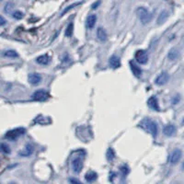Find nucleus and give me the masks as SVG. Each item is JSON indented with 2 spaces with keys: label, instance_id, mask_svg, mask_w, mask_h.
<instances>
[{
  "label": "nucleus",
  "instance_id": "10",
  "mask_svg": "<svg viewBox=\"0 0 184 184\" xmlns=\"http://www.w3.org/2000/svg\"><path fill=\"white\" fill-rule=\"evenodd\" d=\"M28 80L31 85H38L41 81V76L38 73H30L28 77Z\"/></svg>",
  "mask_w": 184,
  "mask_h": 184
},
{
  "label": "nucleus",
  "instance_id": "13",
  "mask_svg": "<svg viewBox=\"0 0 184 184\" xmlns=\"http://www.w3.org/2000/svg\"><path fill=\"white\" fill-rule=\"evenodd\" d=\"M109 64L112 66V68H119L121 66V60L118 56L116 55H112L111 58H110V61H109Z\"/></svg>",
  "mask_w": 184,
  "mask_h": 184
},
{
  "label": "nucleus",
  "instance_id": "6",
  "mask_svg": "<svg viewBox=\"0 0 184 184\" xmlns=\"http://www.w3.org/2000/svg\"><path fill=\"white\" fill-rule=\"evenodd\" d=\"M182 156V152L180 149H175L174 151L171 153L170 156V163L172 165L177 164L181 158Z\"/></svg>",
  "mask_w": 184,
  "mask_h": 184
},
{
  "label": "nucleus",
  "instance_id": "5",
  "mask_svg": "<svg viewBox=\"0 0 184 184\" xmlns=\"http://www.w3.org/2000/svg\"><path fill=\"white\" fill-rule=\"evenodd\" d=\"M146 122V127H147V130L153 135V137L156 138V135H157V133H158V127H157L156 122H155L154 121H150V120H147Z\"/></svg>",
  "mask_w": 184,
  "mask_h": 184
},
{
  "label": "nucleus",
  "instance_id": "1",
  "mask_svg": "<svg viewBox=\"0 0 184 184\" xmlns=\"http://www.w3.org/2000/svg\"><path fill=\"white\" fill-rule=\"evenodd\" d=\"M136 15L137 17L139 18L140 21L143 23L144 25L149 23L150 21H151L152 20V15L151 13H150L146 7H137L136 9Z\"/></svg>",
  "mask_w": 184,
  "mask_h": 184
},
{
  "label": "nucleus",
  "instance_id": "35",
  "mask_svg": "<svg viewBox=\"0 0 184 184\" xmlns=\"http://www.w3.org/2000/svg\"><path fill=\"white\" fill-rule=\"evenodd\" d=\"M183 39H184V38H183Z\"/></svg>",
  "mask_w": 184,
  "mask_h": 184
},
{
  "label": "nucleus",
  "instance_id": "28",
  "mask_svg": "<svg viewBox=\"0 0 184 184\" xmlns=\"http://www.w3.org/2000/svg\"><path fill=\"white\" fill-rule=\"evenodd\" d=\"M121 172L123 174V175H127L129 173V169L127 168L126 166H123L121 168Z\"/></svg>",
  "mask_w": 184,
  "mask_h": 184
},
{
  "label": "nucleus",
  "instance_id": "11",
  "mask_svg": "<svg viewBox=\"0 0 184 184\" xmlns=\"http://www.w3.org/2000/svg\"><path fill=\"white\" fill-rule=\"evenodd\" d=\"M176 133V127L173 124H167L163 128V133L166 136H172Z\"/></svg>",
  "mask_w": 184,
  "mask_h": 184
},
{
  "label": "nucleus",
  "instance_id": "15",
  "mask_svg": "<svg viewBox=\"0 0 184 184\" xmlns=\"http://www.w3.org/2000/svg\"><path fill=\"white\" fill-rule=\"evenodd\" d=\"M97 179H98V174L95 171H93V170H90V171L87 172L86 175H85L86 181L89 182V183L90 182H94Z\"/></svg>",
  "mask_w": 184,
  "mask_h": 184
},
{
  "label": "nucleus",
  "instance_id": "9",
  "mask_svg": "<svg viewBox=\"0 0 184 184\" xmlns=\"http://www.w3.org/2000/svg\"><path fill=\"white\" fill-rule=\"evenodd\" d=\"M169 79H170V75L167 72H162L161 74H159V76L156 78L155 83L158 86H162V85H165L166 83L169 81Z\"/></svg>",
  "mask_w": 184,
  "mask_h": 184
},
{
  "label": "nucleus",
  "instance_id": "23",
  "mask_svg": "<svg viewBox=\"0 0 184 184\" xmlns=\"http://www.w3.org/2000/svg\"><path fill=\"white\" fill-rule=\"evenodd\" d=\"M3 55L5 57H9V58H17L19 56L18 53H17L15 50H7V51L4 52Z\"/></svg>",
  "mask_w": 184,
  "mask_h": 184
},
{
  "label": "nucleus",
  "instance_id": "24",
  "mask_svg": "<svg viewBox=\"0 0 184 184\" xmlns=\"http://www.w3.org/2000/svg\"><path fill=\"white\" fill-rule=\"evenodd\" d=\"M0 151H1L3 154L8 155V154L10 153V148H9V146H8L7 144L3 143V144L0 145Z\"/></svg>",
  "mask_w": 184,
  "mask_h": 184
},
{
  "label": "nucleus",
  "instance_id": "7",
  "mask_svg": "<svg viewBox=\"0 0 184 184\" xmlns=\"http://www.w3.org/2000/svg\"><path fill=\"white\" fill-rule=\"evenodd\" d=\"M72 169L76 173L81 172L83 169V160L81 157H76L72 161Z\"/></svg>",
  "mask_w": 184,
  "mask_h": 184
},
{
  "label": "nucleus",
  "instance_id": "27",
  "mask_svg": "<svg viewBox=\"0 0 184 184\" xmlns=\"http://www.w3.org/2000/svg\"><path fill=\"white\" fill-rule=\"evenodd\" d=\"M12 8H13V4L12 3H7L5 7V12H7V13L11 12Z\"/></svg>",
  "mask_w": 184,
  "mask_h": 184
},
{
  "label": "nucleus",
  "instance_id": "29",
  "mask_svg": "<svg viewBox=\"0 0 184 184\" xmlns=\"http://www.w3.org/2000/svg\"><path fill=\"white\" fill-rule=\"evenodd\" d=\"M180 95H176V96H174V98L172 99V103L173 104H177V103L180 102Z\"/></svg>",
  "mask_w": 184,
  "mask_h": 184
},
{
  "label": "nucleus",
  "instance_id": "20",
  "mask_svg": "<svg viewBox=\"0 0 184 184\" xmlns=\"http://www.w3.org/2000/svg\"><path fill=\"white\" fill-rule=\"evenodd\" d=\"M130 66H131V70L133 72V74L135 75V77L136 78H140L141 77V75H142V70L141 68L139 67L138 65H136L135 64H133V63H130Z\"/></svg>",
  "mask_w": 184,
  "mask_h": 184
},
{
  "label": "nucleus",
  "instance_id": "32",
  "mask_svg": "<svg viewBox=\"0 0 184 184\" xmlns=\"http://www.w3.org/2000/svg\"><path fill=\"white\" fill-rule=\"evenodd\" d=\"M69 182H71V183H78V184L80 183L79 180H76V179H72V178L69 179Z\"/></svg>",
  "mask_w": 184,
  "mask_h": 184
},
{
  "label": "nucleus",
  "instance_id": "21",
  "mask_svg": "<svg viewBox=\"0 0 184 184\" xmlns=\"http://www.w3.org/2000/svg\"><path fill=\"white\" fill-rule=\"evenodd\" d=\"M106 157L108 161H112L115 158V152L112 147H109L106 152Z\"/></svg>",
  "mask_w": 184,
  "mask_h": 184
},
{
  "label": "nucleus",
  "instance_id": "16",
  "mask_svg": "<svg viewBox=\"0 0 184 184\" xmlns=\"http://www.w3.org/2000/svg\"><path fill=\"white\" fill-rule=\"evenodd\" d=\"M50 56L48 54H43V55H40L39 57H37L36 59V62L40 64H43V65H46L50 63Z\"/></svg>",
  "mask_w": 184,
  "mask_h": 184
},
{
  "label": "nucleus",
  "instance_id": "25",
  "mask_svg": "<svg viewBox=\"0 0 184 184\" xmlns=\"http://www.w3.org/2000/svg\"><path fill=\"white\" fill-rule=\"evenodd\" d=\"M80 4H82V2H77V3H74V4H72V5H70V6H68L67 7H65L64 9V11L62 12V14H61V16H63V15H64L66 12H68L69 10H71V9H73L74 7H78V6H79Z\"/></svg>",
  "mask_w": 184,
  "mask_h": 184
},
{
  "label": "nucleus",
  "instance_id": "2",
  "mask_svg": "<svg viewBox=\"0 0 184 184\" xmlns=\"http://www.w3.org/2000/svg\"><path fill=\"white\" fill-rule=\"evenodd\" d=\"M26 133V129L25 128H22V127H19V128H15L13 130H10L8 131L5 137L7 139V140H10V141H15L17 140L19 137H20L21 135H23L24 133Z\"/></svg>",
  "mask_w": 184,
  "mask_h": 184
},
{
  "label": "nucleus",
  "instance_id": "26",
  "mask_svg": "<svg viewBox=\"0 0 184 184\" xmlns=\"http://www.w3.org/2000/svg\"><path fill=\"white\" fill-rule=\"evenodd\" d=\"M12 17L15 19V20H21L23 18V13L21 11H15L13 12L12 14Z\"/></svg>",
  "mask_w": 184,
  "mask_h": 184
},
{
  "label": "nucleus",
  "instance_id": "33",
  "mask_svg": "<svg viewBox=\"0 0 184 184\" xmlns=\"http://www.w3.org/2000/svg\"><path fill=\"white\" fill-rule=\"evenodd\" d=\"M181 169L184 170V161H183V162H182V164H181Z\"/></svg>",
  "mask_w": 184,
  "mask_h": 184
},
{
  "label": "nucleus",
  "instance_id": "3",
  "mask_svg": "<svg viewBox=\"0 0 184 184\" xmlns=\"http://www.w3.org/2000/svg\"><path fill=\"white\" fill-rule=\"evenodd\" d=\"M135 57L136 62L141 64H145L148 61V55L145 50H138V51H136Z\"/></svg>",
  "mask_w": 184,
  "mask_h": 184
},
{
  "label": "nucleus",
  "instance_id": "12",
  "mask_svg": "<svg viewBox=\"0 0 184 184\" xmlns=\"http://www.w3.org/2000/svg\"><path fill=\"white\" fill-rule=\"evenodd\" d=\"M96 22H97V16L95 14H92V15L88 17L87 21H86V26H87L88 29L91 30V29H93L95 27Z\"/></svg>",
  "mask_w": 184,
  "mask_h": 184
},
{
  "label": "nucleus",
  "instance_id": "30",
  "mask_svg": "<svg viewBox=\"0 0 184 184\" xmlns=\"http://www.w3.org/2000/svg\"><path fill=\"white\" fill-rule=\"evenodd\" d=\"M7 23V20L3 18L2 16H0V26H3V25H5Z\"/></svg>",
  "mask_w": 184,
  "mask_h": 184
},
{
  "label": "nucleus",
  "instance_id": "34",
  "mask_svg": "<svg viewBox=\"0 0 184 184\" xmlns=\"http://www.w3.org/2000/svg\"><path fill=\"white\" fill-rule=\"evenodd\" d=\"M183 124H184V120H183Z\"/></svg>",
  "mask_w": 184,
  "mask_h": 184
},
{
  "label": "nucleus",
  "instance_id": "18",
  "mask_svg": "<svg viewBox=\"0 0 184 184\" xmlns=\"http://www.w3.org/2000/svg\"><path fill=\"white\" fill-rule=\"evenodd\" d=\"M97 37H98V39L100 41H105L106 39H107V32H106V30L103 28H101V27L98 28V30H97Z\"/></svg>",
  "mask_w": 184,
  "mask_h": 184
},
{
  "label": "nucleus",
  "instance_id": "19",
  "mask_svg": "<svg viewBox=\"0 0 184 184\" xmlns=\"http://www.w3.org/2000/svg\"><path fill=\"white\" fill-rule=\"evenodd\" d=\"M168 17H169V13L167 12L166 10L161 11V12L159 13V15H158V17H157V20H156L157 25H162V24L167 20V19H168Z\"/></svg>",
  "mask_w": 184,
  "mask_h": 184
},
{
  "label": "nucleus",
  "instance_id": "22",
  "mask_svg": "<svg viewBox=\"0 0 184 184\" xmlns=\"http://www.w3.org/2000/svg\"><path fill=\"white\" fill-rule=\"evenodd\" d=\"M73 33H74V23L73 22H70L67 25V27H66L64 34H65L66 37H71L73 35Z\"/></svg>",
  "mask_w": 184,
  "mask_h": 184
},
{
  "label": "nucleus",
  "instance_id": "14",
  "mask_svg": "<svg viewBox=\"0 0 184 184\" xmlns=\"http://www.w3.org/2000/svg\"><path fill=\"white\" fill-rule=\"evenodd\" d=\"M33 151H34V147H33L31 145L28 144V145H26V146H25V148L22 150V151L20 152V155L21 156H30L33 153Z\"/></svg>",
  "mask_w": 184,
  "mask_h": 184
},
{
  "label": "nucleus",
  "instance_id": "17",
  "mask_svg": "<svg viewBox=\"0 0 184 184\" xmlns=\"http://www.w3.org/2000/svg\"><path fill=\"white\" fill-rule=\"evenodd\" d=\"M179 55H180L179 50L177 48H172V49L170 50V52L168 54V58L170 61H174L179 57Z\"/></svg>",
  "mask_w": 184,
  "mask_h": 184
},
{
  "label": "nucleus",
  "instance_id": "4",
  "mask_svg": "<svg viewBox=\"0 0 184 184\" xmlns=\"http://www.w3.org/2000/svg\"><path fill=\"white\" fill-rule=\"evenodd\" d=\"M32 99L35 100V101H44L49 98V94L45 90H37L31 96Z\"/></svg>",
  "mask_w": 184,
  "mask_h": 184
},
{
  "label": "nucleus",
  "instance_id": "31",
  "mask_svg": "<svg viewBox=\"0 0 184 184\" xmlns=\"http://www.w3.org/2000/svg\"><path fill=\"white\" fill-rule=\"evenodd\" d=\"M100 5V1H97V2H95L93 5L91 6V7H92V9H95V8H97Z\"/></svg>",
  "mask_w": 184,
  "mask_h": 184
},
{
  "label": "nucleus",
  "instance_id": "8",
  "mask_svg": "<svg viewBox=\"0 0 184 184\" xmlns=\"http://www.w3.org/2000/svg\"><path fill=\"white\" fill-rule=\"evenodd\" d=\"M147 105L150 109H152L153 111L156 112H159L160 111V107L158 104V99L156 96H152L151 98H149L147 100Z\"/></svg>",
  "mask_w": 184,
  "mask_h": 184
}]
</instances>
